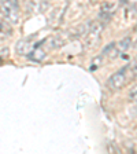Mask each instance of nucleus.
I'll list each match as a JSON object with an SVG mask.
<instances>
[{"mask_svg":"<svg viewBox=\"0 0 137 154\" xmlns=\"http://www.w3.org/2000/svg\"><path fill=\"white\" fill-rule=\"evenodd\" d=\"M0 14L8 23L16 25L19 22L18 0H0Z\"/></svg>","mask_w":137,"mask_h":154,"instance_id":"1","label":"nucleus"},{"mask_svg":"<svg viewBox=\"0 0 137 154\" xmlns=\"http://www.w3.org/2000/svg\"><path fill=\"white\" fill-rule=\"evenodd\" d=\"M129 99L130 100H137V85L133 87L130 90V92H129Z\"/></svg>","mask_w":137,"mask_h":154,"instance_id":"8","label":"nucleus"},{"mask_svg":"<svg viewBox=\"0 0 137 154\" xmlns=\"http://www.w3.org/2000/svg\"><path fill=\"white\" fill-rule=\"evenodd\" d=\"M130 44H132V37H125V38H122L121 42L115 43V48H117V50H115V52H114V57L121 55L122 52H125L130 47Z\"/></svg>","mask_w":137,"mask_h":154,"instance_id":"5","label":"nucleus"},{"mask_svg":"<svg viewBox=\"0 0 137 154\" xmlns=\"http://www.w3.org/2000/svg\"><path fill=\"white\" fill-rule=\"evenodd\" d=\"M102 62H103V55H100V57H96L95 59H93V62H92V66H91V69H92V70H95L96 67H99L100 65H102Z\"/></svg>","mask_w":137,"mask_h":154,"instance_id":"7","label":"nucleus"},{"mask_svg":"<svg viewBox=\"0 0 137 154\" xmlns=\"http://www.w3.org/2000/svg\"><path fill=\"white\" fill-rule=\"evenodd\" d=\"M104 29V22L102 21H95L91 22L88 32L85 33V47L86 48H93L97 45V43L100 42V36Z\"/></svg>","mask_w":137,"mask_h":154,"instance_id":"2","label":"nucleus"},{"mask_svg":"<svg viewBox=\"0 0 137 154\" xmlns=\"http://www.w3.org/2000/svg\"><path fill=\"white\" fill-rule=\"evenodd\" d=\"M11 23H8L4 19H0V36L1 37H8L13 35V29H11Z\"/></svg>","mask_w":137,"mask_h":154,"instance_id":"6","label":"nucleus"},{"mask_svg":"<svg viewBox=\"0 0 137 154\" xmlns=\"http://www.w3.org/2000/svg\"><path fill=\"white\" fill-rule=\"evenodd\" d=\"M4 57H6V54H1V52H0V62L3 61V58H4Z\"/></svg>","mask_w":137,"mask_h":154,"instance_id":"10","label":"nucleus"},{"mask_svg":"<svg viewBox=\"0 0 137 154\" xmlns=\"http://www.w3.org/2000/svg\"><path fill=\"white\" fill-rule=\"evenodd\" d=\"M132 74H133L134 77H137V63H134L133 67H132Z\"/></svg>","mask_w":137,"mask_h":154,"instance_id":"9","label":"nucleus"},{"mask_svg":"<svg viewBox=\"0 0 137 154\" xmlns=\"http://www.w3.org/2000/svg\"><path fill=\"white\" fill-rule=\"evenodd\" d=\"M37 45H34L33 43L29 42V40H21V42L16 44L15 50L19 55H29V54H32V51L37 47Z\"/></svg>","mask_w":137,"mask_h":154,"instance_id":"4","label":"nucleus"},{"mask_svg":"<svg viewBox=\"0 0 137 154\" xmlns=\"http://www.w3.org/2000/svg\"><path fill=\"white\" fill-rule=\"evenodd\" d=\"M126 70H128V66L122 67L121 70H118L117 73H114L107 81V87L112 91H118L121 90L122 87L126 84Z\"/></svg>","mask_w":137,"mask_h":154,"instance_id":"3","label":"nucleus"}]
</instances>
